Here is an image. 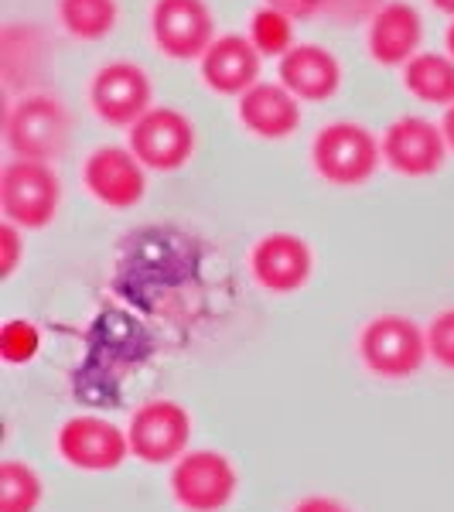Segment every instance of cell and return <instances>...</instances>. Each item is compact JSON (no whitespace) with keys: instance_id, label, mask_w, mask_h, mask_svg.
Masks as SVG:
<instances>
[{"instance_id":"cell-5","label":"cell","mask_w":454,"mask_h":512,"mask_svg":"<svg viewBox=\"0 0 454 512\" xmlns=\"http://www.w3.org/2000/svg\"><path fill=\"white\" fill-rule=\"evenodd\" d=\"M171 499L185 512H222L236 499L239 475L233 461L219 451H185L171 465Z\"/></svg>"},{"instance_id":"cell-6","label":"cell","mask_w":454,"mask_h":512,"mask_svg":"<svg viewBox=\"0 0 454 512\" xmlns=\"http://www.w3.org/2000/svg\"><path fill=\"white\" fill-rule=\"evenodd\" d=\"M130 454L144 465H175L192 441V417L178 400H147L127 424Z\"/></svg>"},{"instance_id":"cell-20","label":"cell","mask_w":454,"mask_h":512,"mask_svg":"<svg viewBox=\"0 0 454 512\" xmlns=\"http://www.w3.org/2000/svg\"><path fill=\"white\" fill-rule=\"evenodd\" d=\"M45 485L24 461H0V512H38Z\"/></svg>"},{"instance_id":"cell-8","label":"cell","mask_w":454,"mask_h":512,"mask_svg":"<svg viewBox=\"0 0 454 512\" xmlns=\"http://www.w3.org/2000/svg\"><path fill=\"white\" fill-rule=\"evenodd\" d=\"M127 147L147 171H178L195 154V127L175 106H151L130 127Z\"/></svg>"},{"instance_id":"cell-11","label":"cell","mask_w":454,"mask_h":512,"mask_svg":"<svg viewBox=\"0 0 454 512\" xmlns=\"http://www.w3.org/2000/svg\"><path fill=\"white\" fill-rule=\"evenodd\" d=\"M82 185L106 209H134L147 192V168L130 147H96L82 164Z\"/></svg>"},{"instance_id":"cell-29","label":"cell","mask_w":454,"mask_h":512,"mask_svg":"<svg viewBox=\"0 0 454 512\" xmlns=\"http://www.w3.org/2000/svg\"><path fill=\"white\" fill-rule=\"evenodd\" d=\"M431 7H437L441 14H451L454 18V0H431Z\"/></svg>"},{"instance_id":"cell-7","label":"cell","mask_w":454,"mask_h":512,"mask_svg":"<svg viewBox=\"0 0 454 512\" xmlns=\"http://www.w3.org/2000/svg\"><path fill=\"white\" fill-rule=\"evenodd\" d=\"M55 451L69 468L86 475L117 472L130 454V437L106 417H69L55 434Z\"/></svg>"},{"instance_id":"cell-23","label":"cell","mask_w":454,"mask_h":512,"mask_svg":"<svg viewBox=\"0 0 454 512\" xmlns=\"http://www.w3.org/2000/svg\"><path fill=\"white\" fill-rule=\"evenodd\" d=\"M427 355L441 369L454 373V308L431 318V325H427Z\"/></svg>"},{"instance_id":"cell-19","label":"cell","mask_w":454,"mask_h":512,"mask_svg":"<svg viewBox=\"0 0 454 512\" xmlns=\"http://www.w3.org/2000/svg\"><path fill=\"white\" fill-rule=\"evenodd\" d=\"M59 24L65 35L76 41H99L106 38L120 21V4L117 0H59Z\"/></svg>"},{"instance_id":"cell-21","label":"cell","mask_w":454,"mask_h":512,"mask_svg":"<svg viewBox=\"0 0 454 512\" xmlns=\"http://www.w3.org/2000/svg\"><path fill=\"white\" fill-rule=\"evenodd\" d=\"M253 48L263 55V59H284L287 52L294 48V18H287V14H280L277 7L263 4L253 11L250 18V35Z\"/></svg>"},{"instance_id":"cell-18","label":"cell","mask_w":454,"mask_h":512,"mask_svg":"<svg viewBox=\"0 0 454 512\" xmlns=\"http://www.w3.org/2000/svg\"><path fill=\"white\" fill-rule=\"evenodd\" d=\"M403 89L427 106L454 103V59L437 52H417L403 65Z\"/></svg>"},{"instance_id":"cell-27","label":"cell","mask_w":454,"mask_h":512,"mask_svg":"<svg viewBox=\"0 0 454 512\" xmlns=\"http://www.w3.org/2000/svg\"><path fill=\"white\" fill-rule=\"evenodd\" d=\"M291 512H352L342 499L335 495H304L301 502H294Z\"/></svg>"},{"instance_id":"cell-12","label":"cell","mask_w":454,"mask_h":512,"mask_svg":"<svg viewBox=\"0 0 454 512\" xmlns=\"http://www.w3.org/2000/svg\"><path fill=\"white\" fill-rule=\"evenodd\" d=\"M448 158L444 130L427 117H400L383 134V164L403 178L437 175Z\"/></svg>"},{"instance_id":"cell-3","label":"cell","mask_w":454,"mask_h":512,"mask_svg":"<svg viewBox=\"0 0 454 512\" xmlns=\"http://www.w3.org/2000/svg\"><path fill=\"white\" fill-rule=\"evenodd\" d=\"M4 137L14 158L52 164L69 144V113L62 99L48 93H28L14 99L4 120Z\"/></svg>"},{"instance_id":"cell-2","label":"cell","mask_w":454,"mask_h":512,"mask_svg":"<svg viewBox=\"0 0 454 512\" xmlns=\"http://www.w3.org/2000/svg\"><path fill=\"white\" fill-rule=\"evenodd\" d=\"M359 359L379 379H410L427 355V328L407 315H376L359 332Z\"/></svg>"},{"instance_id":"cell-10","label":"cell","mask_w":454,"mask_h":512,"mask_svg":"<svg viewBox=\"0 0 454 512\" xmlns=\"http://www.w3.org/2000/svg\"><path fill=\"white\" fill-rule=\"evenodd\" d=\"M151 76L137 62H106L89 82V106L110 127H134L151 110Z\"/></svg>"},{"instance_id":"cell-28","label":"cell","mask_w":454,"mask_h":512,"mask_svg":"<svg viewBox=\"0 0 454 512\" xmlns=\"http://www.w3.org/2000/svg\"><path fill=\"white\" fill-rule=\"evenodd\" d=\"M441 130H444V140H448V151H454V103H451V106H444Z\"/></svg>"},{"instance_id":"cell-1","label":"cell","mask_w":454,"mask_h":512,"mask_svg":"<svg viewBox=\"0 0 454 512\" xmlns=\"http://www.w3.org/2000/svg\"><path fill=\"white\" fill-rule=\"evenodd\" d=\"M383 161V140L352 120H335L318 130L311 144L315 175L338 188H359L376 175Z\"/></svg>"},{"instance_id":"cell-13","label":"cell","mask_w":454,"mask_h":512,"mask_svg":"<svg viewBox=\"0 0 454 512\" xmlns=\"http://www.w3.org/2000/svg\"><path fill=\"white\" fill-rule=\"evenodd\" d=\"M315 256L308 239L294 233H267L250 250V274L270 294H294L311 280Z\"/></svg>"},{"instance_id":"cell-30","label":"cell","mask_w":454,"mask_h":512,"mask_svg":"<svg viewBox=\"0 0 454 512\" xmlns=\"http://www.w3.org/2000/svg\"><path fill=\"white\" fill-rule=\"evenodd\" d=\"M448 55L454 59V21H451V28H448Z\"/></svg>"},{"instance_id":"cell-26","label":"cell","mask_w":454,"mask_h":512,"mask_svg":"<svg viewBox=\"0 0 454 512\" xmlns=\"http://www.w3.org/2000/svg\"><path fill=\"white\" fill-rule=\"evenodd\" d=\"M263 4L277 7L280 14L294 21H304V18H315V14L325 11V0H263Z\"/></svg>"},{"instance_id":"cell-24","label":"cell","mask_w":454,"mask_h":512,"mask_svg":"<svg viewBox=\"0 0 454 512\" xmlns=\"http://www.w3.org/2000/svg\"><path fill=\"white\" fill-rule=\"evenodd\" d=\"M386 0H325V14L338 24H345V28H352V24H369L373 21V14L383 7Z\"/></svg>"},{"instance_id":"cell-4","label":"cell","mask_w":454,"mask_h":512,"mask_svg":"<svg viewBox=\"0 0 454 512\" xmlns=\"http://www.w3.org/2000/svg\"><path fill=\"white\" fill-rule=\"evenodd\" d=\"M62 181L45 161L14 158L0 171V212L21 229H45L59 216Z\"/></svg>"},{"instance_id":"cell-14","label":"cell","mask_w":454,"mask_h":512,"mask_svg":"<svg viewBox=\"0 0 454 512\" xmlns=\"http://www.w3.org/2000/svg\"><path fill=\"white\" fill-rule=\"evenodd\" d=\"M420 41H424V21L407 0H386L366 28L369 55L386 69H403L420 52Z\"/></svg>"},{"instance_id":"cell-9","label":"cell","mask_w":454,"mask_h":512,"mask_svg":"<svg viewBox=\"0 0 454 512\" xmlns=\"http://www.w3.org/2000/svg\"><path fill=\"white\" fill-rule=\"evenodd\" d=\"M151 35L168 59L192 62L216 41V21L205 0H154Z\"/></svg>"},{"instance_id":"cell-17","label":"cell","mask_w":454,"mask_h":512,"mask_svg":"<svg viewBox=\"0 0 454 512\" xmlns=\"http://www.w3.org/2000/svg\"><path fill=\"white\" fill-rule=\"evenodd\" d=\"M277 79L284 82L301 103H325L342 86V65L328 48L301 41L277 62Z\"/></svg>"},{"instance_id":"cell-22","label":"cell","mask_w":454,"mask_h":512,"mask_svg":"<svg viewBox=\"0 0 454 512\" xmlns=\"http://www.w3.org/2000/svg\"><path fill=\"white\" fill-rule=\"evenodd\" d=\"M41 352V332L28 318H7L0 325V359L7 366H28Z\"/></svg>"},{"instance_id":"cell-15","label":"cell","mask_w":454,"mask_h":512,"mask_svg":"<svg viewBox=\"0 0 454 512\" xmlns=\"http://www.w3.org/2000/svg\"><path fill=\"white\" fill-rule=\"evenodd\" d=\"M236 117L260 140H287L301 127V99L284 82H257L236 103Z\"/></svg>"},{"instance_id":"cell-25","label":"cell","mask_w":454,"mask_h":512,"mask_svg":"<svg viewBox=\"0 0 454 512\" xmlns=\"http://www.w3.org/2000/svg\"><path fill=\"white\" fill-rule=\"evenodd\" d=\"M21 260V226L0 222V277H11Z\"/></svg>"},{"instance_id":"cell-16","label":"cell","mask_w":454,"mask_h":512,"mask_svg":"<svg viewBox=\"0 0 454 512\" xmlns=\"http://www.w3.org/2000/svg\"><path fill=\"white\" fill-rule=\"evenodd\" d=\"M263 55L253 48L246 35H219L209 45V52L198 59L202 82L219 96H243L250 86L260 82Z\"/></svg>"}]
</instances>
